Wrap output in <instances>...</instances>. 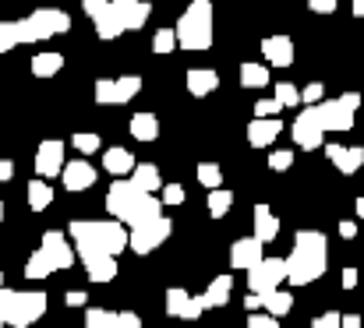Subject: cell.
I'll return each instance as SVG.
<instances>
[{"instance_id": "obj_26", "label": "cell", "mask_w": 364, "mask_h": 328, "mask_svg": "<svg viewBox=\"0 0 364 328\" xmlns=\"http://www.w3.org/2000/svg\"><path fill=\"white\" fill-rule=\"evenodd\" d=\"M103 170L114 173V177H124V173L134 170V155H131L127 148H121V145H114V148L103 152Z\"/></svg>"}, {"instance_id": "obj_40", "label": "cell", "mask_w": 364, "mask_h": 328, "mask_svg": "<svg viewBox=\"0 0 364 328\" xmlns=\"http://www.w3.org/2000/svg\"><path fill=\"white\" fill-rule=\"evenodd\" d=\"M96 103H100V106H117L114 78H100V82H96Z\"/></svg>"}, {"instance_id": "obj_9", "label": "cell", "mask_w": 364, "mask_h": 328, "mask_svg": "<svg viewBox=\"0 0 364 328\" xmlns=\"http://www.w3.org/2000/svg\"><path fill=\"white\" fill-rule=\"evenodd\" d=\"M315 120H318V127L322 131H350L354 127V116L358 113H350V109L343 106L340 99H322V103H315Z\"/></svg>"}, {"instance_id": "obj_27", "label": "cell", "mask_w": 364, "mask_h": 328, "mask_svg": "<svg viewBox=\"0 0 364 328\" xmlns=\"http://www.w3.org/2000/svg\"><path fill=\"white\" fill-rule=\"evenodd\" d=\"M50 205H53V187H50V180H39L36 177L28 184V209L32 212H46Z\"/></svg>"}, {"instance_id": "obj_53", "label": "cell", "mask_w": 364, "mask_h": 328, "mask_svg": "<svg viewBox=\"0 0 364 328\" xmlns=\"http://www.w3.org/2000/svg\"><path fill=\"white\" fill-rule=\"evenodd\" d=\"M64 304H68V307H85V304H89V297H85L82 290H71V293L64 297Z\"/></svg>"}, {"instance_id": "obj_2", "label": "cell", "mask_w": 364, "mask_h": 328, "mask_svg": "<svg viewBox=\"0 0 364 328\" xmlns=\"http://www.w3.org/2000/svg\"><path fill=\"white\" fill-rule=\"evenodd\" d=\"M68 236L75 240L78 258H85V254L117 258L121 251H127V226L117 219H75L68 226Z\"/></svg>"}, {"instance_id": "obj_18", "label": "cell", "mask_w": 364, "mask_h": 328, "mask_svg": "<svg viewBox=\"0 0 364 328\" xmlns=\"http://www.w3.org/2000/svg\"><path fill=\"white\" fill-rule=\"evenodd\" d=\"M279 131H283V124H279L276 116H255V120L247 124V141H251L255 148H269V145L279 138Z\"/></svg>"}, {"instance_id": "obj_21", "label": "cell", "mask_w": 364, "mask_h": 328, "mask_svg": "<svg viewBox=\"0 0 364 328\" xmlns=\"http://www.w3.org/2000/svg\"><path fill=\"white\" fill-rule=\"evenodd\" d=\"M230 293H234V275H216L205 286V293H198V297H202L205 311H213V307H227L230 304Z\"/></svg>"}, {"instance_id": "obj_44", "label": "cell", "mask_w": 364, "mask_h": 328, "mask_svg": "<svg viewBox=\"0 0 364 328\" xmlns=\"http://www.w3.org/2000/svg\"><path fill=\"white\" fill-rule=\"evenodd\" d=\"M322 96H326V85H322V82H311V85H304V89H301V103H304V106L322 103Z\"/></svg>"}, {"instance_id": "obj_63", "label": "cell", "mask_w": 364, "mask_h": 328, "mask_svg": "<svg viewBox=\"0 0 364 328\" xmlns=\"http://www.w3.org/2000/svg\"><path fill=\"white\" fill-rule=\"evenodd\" d=\"M0 222H4V202H0Z\"/></svg>"}, {"instance_id": "obj_15", "label": "cell", "mask_w": 364, "mask_h": 328, "mask_svg": "<svg viewBox=\"0 0 364 328\" xmlns=\"http://www.w3.org/2000/svg\"><path fill=\"white\" fill-rule=\"evenodd\" d=\"M262 247L265 244H258L255 236H241V240H234V247H230V268H237V272H247V268H255L265 254H262Z\"/></svg>"}, {"instance_id": "obj_25", "label": "cell", "mask_w": 364, "mask_h": 328, "mask_svg": "<svg viewBox=\"0 0 364 328\" xmlns=\"http://www.w3.org/2000/svg\"><path fill=\"white\" fill-rule=\"evenodd\" d=\"M127 131H131V138H138V141H156V138H159V116H156V113H134L131 124H127Z\"/></svg>"}, {"instance_id": "obj_16", "label": "cell", "mask_w": 364, "mask_h": 328, "mask_svg": "<svg viewBox=\"0 0 364 328\" xmlns=\"http://www.w3.org/2000/svg\"><path fill=\"white\" fill-rule=\"evenodd\" d=\"M110 7H114V14L121 18L124 32H127V28L138 32V28L149 21V11H152L145 0H110Z\"/></svg>"}, {"instance_id": "obj_56", "label": "cell", "mask_w": 364, "mask_h": 328, "mask_svg": "<svg viewBox=\"0 0 364 328\" xmlns=\"http://www.w3.org/2000/svg\"><path fill=\"white\" fill-rule=\"evenodd\" d=\"M340 283H343V290H354V286H358V268H343Z\"/></svg>"}, {"instance_id": "obj_13", "label": "cell", "mask_w": 364, "mask_h": 328, "mask_svg": "<svg viewBox=\"0 0 364 328\" xmlns=\"http://www.w3.org/2000/svg\"><path fill=\"white\" fill-rule=\"evenodd\" d=\"M326 155H329V163H333L343 177H354V173L364 166L361 145H336V141H329V145H326Z\"/></svg>"}, {"instance_id": "obj_43", "label": "cell", "mask_w": 364, "mask_h": 328, "mask_svg": "<svg viewBox=\"0 0 364 328\" xmlns=\"http://www.w3.org/2000/svg\"><path fill=\"white\" fill-rule=\"evenodd\" d=\"M18 46V28H14V21H0V53H7V50H14Z\"/></svg>"}, {"instance_id": "obj_39", "label": "cell", "mask_w": 364, "mask_h": 328, "mask_svg": "<svg viewBox=\"0 0 364 328\" xmlns=\"http://www.w3.org/2000/svg\"><path fill=\"white\" fill-rule=\"evenodd\" d=\"M272 99L279 103V106H301V89L297 85H290V82H279L276 85V92H272Z\"/></svg>"}, {"instance_id": "obj_51", "label": "cell", "mask_w": 364, "mask_h": 328, "mask_svg": "<svg viewBox=\"0 0 364 328\" xmlns=\"http://www.w3.org/2000/svg\"><path fill=\"white\" fill-rule=\"evenodd\" d=\"M114 328H141V318L134 311H117V325Z\"/></svg>"}, {"instance_id": "obj_54", "label": "cell", "mask_w": 364, "mask_h": 328, "mask_svg": "<svg viewBox=\"0 0 364 328\" xmlns=\"http://www.w3.org/2000/svg\"><path fill=\"white\" fill-rule=\"evenodd\" d=\"M340 236H343V240H354V236H358V222H354V219H343V222H340Z\"/></svg>"}, {"instance_id": "obj_41", "label": "cell", "mask_w": 364, "mask_h": 328, "mask_svg": "<svg viewBox=\"0 0 364 328\" xmlns=\"http://www.w3.org/2000/svg\"><path fill=\"white\" fill-rule=\"evenodd\" d=\"M152 50H156V53H173V50H177L173 28H159V32L152 35Z\"/></svg>"}, {"instance_id": "obj_14", "label": "cell", "mask_w": 364, "mask_h": 328, "mask_svg": "<svg viewBox=\"0 0 364 328\" xmlns=\"http://www.w3.org/2000/svg\"><path fill=\"white\" fill-rule=\"evenodd\" d=\"M60 180H64V187H68L71 195H75V191H89V187L96 184V170H92V163L75 159V163H64Z\"/></svg>"}, {"instance_id": "obj_3", "label": "cell", "mask_w": 364, "mask_h": 328, "mask_svg": "<svg viewBox=\"0 0 364 328\" xmlns=\"http://www.w3.org/2000/svg\"><path fill=\"white\" fill-rule=\"evenodd\" d=\"M173 35H177L181 50H191V53L209 50L213 46V0H191L188 11L181 14Z\"/></svg>"}, {"instance_id": "obj_7", "label": "cell", "mask_w": 364, "mask_h": 328, "mask_svg": "<svg viewBox=\"0 0 364 328\" xmlns=\"http://www.w3.org/2000/svg\"><path fill=\"white\" fill-rule=\"evenodd\" d=\"M170 233H173V222L166 216H159V219H152V222H145V226H134L127 233V247L134 254H152L159 244L170 240Z\"/></svg>"}, {"instance_id": "obj_60", "label": "cell", "mask_w": 364, "mask_h": 328, "mask_svg": "<svg viewBox=\"0 0 364 328\" xmlns=\"http://www.w3.org/2000/svg\"><path fill=\"white\" fill-rule=\"evenodd\" d=\"M354 18H364V0H354Z\"/></svg>"}, {"instance_id": "obj_42", "label": "cell", "mask_w": 364, "mask_h": 328, "mask_svg": "<svg viewBox=\"0 0 364 328\" xmlns=\"http://www.w3.org/2000/svg\"><path fill=\"white\" fill-rule=\"evenodd\" d=\"M294 166V152H287V148H276L272 155H269V170H276V173H287Z\"/></svg>"}, {"instance_id": "obj_8", "label": "cell", "mask_w": 364, "mask_h": 328, "mask_svg": "<svg viewBox=\"0 0 364 328\" xmlns=\"http://www.w3.org/2000/svg\"><path fill=\"white\" fill-rule=\"evenodd\" d=\"M64 141H57V138H46L39 148H36V177L39 180H53V177H60V170H64Z\"/></svg>"}, {"instance_id": "obj_52", "label": "cell", "mask_w": 364, "mask_h": 328, "mask_svg": "<svg viewBox=\"0 0 364 328\" xmlns=\"http://www.w3.org/2000/svg\"><path fill=\"white\" fill-rule=\"evenodd\" d=\"M308 7H311L315 14H333V11H336V0H308Z\"/></svg>"}, {"instance_id": "obj_61", "label": "cell", "mask_w": 364, "mask_h": 328, "mask_svg": "<svg viewBox=\"0 0 364 328\" xmlns=\"http://www.w3.org/2000/svg\"><path fill=\"white\" fill-rule=\"evenodd\" d=\"M354 212H358V219H364V198H358V202H354Z\"/></svg>"}, {"instance_id": "obj_22", "label": "cell", "mask_w": 364, "mask_h": 328, "mask_svg": "<svg viewBox=\"0 0 364 328\" xmlns=\"http://www.w3.org/2000/svg\"><path fill=\"white\" fill-rule=\"evenodd\" d=\"M220 89V75L216 71H209V67H191L188 71V92L195 96V99H205L209 92H216Z\"/></svg>"}, {"instance_id": "obj_55", "label": "cell", "mask_w": 364, "mask_h": 328, "mask_svg": "<svg viewBox=\"0 0 364 328\" xmlns=\"http://www.w3.org/2000/svg\"><path fill=\"white\" fill-rule=\"evenodd\" d=\"M340 103L350 109V113H358V106H361V96H358V92H343V96H340Z\"/></svg>"}, {"instance_id": "obj_62", "label": "cell", "mask_w": 364, "mask_h": 328, "mask_svg": "<svg viewBox=\"0 0 364 328\" xmlns=\"http://www.w3.org/2000/svg\"><path fill=\"white\" fill-rule=\"evenodd\" d=\"M0 328H4V286H0Z\"/></svg>"}, {"instance_id": "obj_58", "label": "cell", "mask_w": 364, "mask_h": 328, "mask_svg": "<svg viewBox=\"0 0 364 328\" xmlns=\"http://www.w3.org/2000/svg\"><path fill=\"white\" fill-rule=\"evenodd\" d=\"M340 328H361V315H340Z\"/></svg>"}, {"instance_id": "obj_64", "label": "cell", "mask_w": 364, "mask_h": 328, "mask_svg": "<svg viewBox=\"0 0 364 328\" xmlns=\"http://www.w3.org/2000/svg\"><path fill=\"white\" fill-rule=\"evenodd\" d=\"M0 286H4V272H0Z\"/></svg>"}, {"instance_id": "obj_10", "label": "cell", "mask_w": 364, "mask_h": 328, "mask_svg": "<svg viewBox=\"0 0 364 328\" xmlns=\"http://www.w3.org/2000/svg\"><path fill=\"white\" fill-rule=\"evenodd\" d=\"M141 198V191L131 184V180H124V177H117L114 184H110V191H107V212L117 219V222H124L127 219V212L134 209V202Z\"/></svg>"}, {"instance_id": "obj_4", "label": "cell", "mask_w": 364, "mask_h": 328, "mask_svg": "<svg viewBox=\"0 0 364 328\" xmlns=\"http://www.w3.org/2000/svg\"><path fill=\"white\" fill-rule=\"evenodd\" d=\"M14 28H18V46L21 43H43L50 35H64L71 28V18L60 7H39L28 18L14 21Z\"/></svg>"}, {"instance_id": "obj_37", "label": "cell", "mask_w": 364, "mask_h": 328, "mask_svg": "<svg viewBox=\"0 0 364 328\" xmlns=\"http://www.w3.org/2000/svg\"><path fill=\"white\" fill-rule=\"evenodd\" d=\"M117 325V311L107 307H89L85 311V328H114Z\"/></svg>"}, {"instance_id": "obj_28", "label": "cell", "mask_w": 364, "mask_h": 328, "mask_svg": "<svg viewBox=\"0 0 364 328\" xmlns=\"http://www.w3.org/2000/svg\"><path fill=\"white\" fill-rule=\"evenodd\" d=\"M262 307H265V315L283 318V315H290V311H294V297H290L287 290H272V293H265V297H262Z\"/></svg>"}, {"instance_id": "obj_34", "label": "cell", "mask_w": 364, "mask_h": 328, "mask_svg": "<svg viewBox=\"0 0 364 328\" xmlns=\"http://www.w3.org/2000/svg\"><path fill=\"white\" fill-rule=\"evenodd\" d=\"M71 145H75V152L92 155V152H100V148H103V138H100V134H92V131H75V134H71Z\"/></svg>"}, {"instance_id": "obj_24", "label": "cell", "mask_w": 364, "mask_h": 328, "mask_svg": "<svg viewBox=\"0 0 364 328\" xmlns=\"http://www.w3.org/2000/svg\"><path fill=\"white\" fill-rule=\"evenodd\" d=\"M131 184H134L141 195H156V191L163 187L159 166H152V163H134V170H131Z\"/></svg>"}, {"instance_id": "obj_48", "label": "cell", "mask_w": 364, "mask_h": 328, "mask_svg": "<svg viewBox=\"0 0 364 328\" xmlns=\"http://www.w3.org/2000/svg\"><path fill=\"white\" fill-rule=\"evenodd\" d=\"M244 325L247 328H279V318H272V315H251Z\"/></svg>"}, {"instance_id": "obj_12", "label": "cell", "mask_w": 364, "mask_h": 328, "mask_svg": "<svg viewBox=\"0 0 364 328\" xmlns=\"http://www.w3.org/2000/svg\"><path fill=\"white\" fill-rule=\"evenodd\" d=\"M322 138H326V131L318 127L315 109L304 106V109H301V116L294 120V141H297L304 152H315V148H322Z\"/></svg>"}, {"instance_id": "obj_36", "label": "cell", "mask_w": 364, "mask_h": 328, "mask_svg": "<svg viewBox=\"0 0 364 328\" xmlns=\"http://www.w3.org/2000/svg\"><path fill=\"white\" fill-rule=\"evenodd\" d=\"M188 300H191V293H188V290L170 286V290H166V315H170V318H181V315H184V307H188Z\"/></svg>"}, {"instance_id": "obj_47", "label": "cell", "mask_w": 364, "mask_h": 328, "mask_svg": "<svg viewBox=\"0 0 364 328\" xmlns=\"http://www.w3.org/2000/svg\"><path fill=\"white\" fill-rule=\"evenodd\" d=\"M279 103H276V99H258V103H255V116H279Z\"/></svg>"}, {"instance_id": "obj_19", "label": "cell", "mask_w": 364, "mask_h": 328, "mask_svg": "<svg viewBox=\"0 0 364 328\" xmlns=\"http://www.w3.org/2000/svg\"><path fill=\"white\" fill-rule=\"evenodd\" d=\"M82 265H85L89 283H114L117 279V258H110V254H85Z\"/></svg>"}, {"instance_id": "obj_45", "label": "cell", "mask_w": 364, "mask_h": 328, "mask_svg": "<svg viewBox=\"0 0 364 328\" xmlns=\"http://www.w3.org/2000/svg\"><path fill=\"white\" fill-rule=\"evenodd\" d=\"M159 191H163V195H159L163 205H184V187H181V184H163Z\"/></svg>"}, {"instance_id": "obj_32", "label": "cell", "mask_w": 364, "mask_h": 328, "mask_svg": "<svg viewBox=\"0 0 364 328\" xmlns=\"http://www.w3.org/2000/svg\"><path fill=\"white\" fill-rule=\"evenodd\" d=\"M46 275H53L50 258H46L43 251H32V254H28V261H25V279H46Z\"/></svg>"}, {"instance_id": "obj_5", "label": "cell", "mask_w": 364, "mask_h": 328, "mask_svg": "<svg viewBox=\"0 0 364 328\" xmlns=\"http://www.w3.org/2000/svg\"><path fill=\"white\" fill-rule=\"evenodd\" d=\"M46 315V293H18L4 286V325L11 328H28Z\"/></svg>"}, {"instance_id": "obj_49", "label": "cell", "mask_w": 364, "mask_h": 328, "mask_svg": "<svg viewBox=\"0 0 364 328\" xmlns=\"http://www.w3.org/2000/svg\"><path fill=\"white\" fill-rule=\"evenodd\" d=\"M107 7H110V0H82V11H85L92 21H96V18H100Z\"/></svg>"}, {"instance_id": "obj_50", "label": "cell", "mask_w": 364, "mask_h": 328, "mask_svg": "<svg viewBox=\"0 0 364 328\" xmlns=\"http://www.w3.org/2000/svg\"><path fill=\"white\" fill-rule=\"evenodd\" d=\"M311 328H340V311H326V315H318Z\"/></svg>"}, {"instance_id": "obj_20", "label": "cell", "mask_w": 364, "mask_h": 328, "mask_svg": "<svg viewBox=\"0 0 364 328\" xmlns=\"http://www.w3.org/2000/svg\"><path fill=\"white\" fill-rule=\"evenodd\" d=\"M163 216V202L156 198V195H141L138 202H134V209L127 212V219H124V226H145V222H152V219Z\"/></svg>"}, {"instance_id": "obj_59", "label": "cell", "mask_w": 364, "mask_h": 328, "mask_svg": "<svg viewBox=\"0 0 364 328\" xmlns=\"http://www.w3.org/2000/svg\"><path fill=\"white\" fill-rule=\"evenodd\" d=\"M244 307H247V311H258V307H262V297H258V293H247V297H244Z\"/></svg>"}, {"instance_id": "obj_57", "label": "cell", "mask_w": 364, "mask_h": 328, "mask_svg": "<svg viewBox=\"0 0 364 328\" xmlns=\"http://www.w3.org/2000/svg\"><path fill=\"white\" fill-rule=\"evenodd\" d=\"M14 177V163L11 159H0V184H7Z\"/></svg>"}, {"instance_id": "obj_6", "label": "cell", "mask_w": 364, "mask_h": 328, "mask_svg": "<svg viewBox=\"0 0 364 328\" xmlns=\"http://www.w3.org/2000/svg\"><path fill=\"white\" fill-rule=\"evenodd\" d=\"M279 283H287V261L283 258H262L255 268H247V293H272L279 290Z\"/></svg>"}, {"instance_id": "obj_46", "label": "cell", "mask_w": 364, "mask_h": 328, "mask_svg": "<svg viewBox=\"0 0 364 328\" xmlns=\"http://www.w3.org/2000/svg\"><path fill=\"white\" fill-rule=\"evenodd\" d=\"M202 315H205V304H202V297H191V300H188V307H184V315H181V318H184V322H198V318H202Z\"/></svg>"}, {"instance_id": "obj_30", "label": "cell", "mask_w": 364, "mask_h": 328, "mask_svg": "<svg viewBox=\"0 0 364 328\" xmlns=\"http://www.w3.org/2000/svg\"><path fill=\"white\" fill-rule=\"evenodd\" d=\"M121 32H124L121 18H117V14H114V7H107V11H103V14H100V18H96V35H100V39H107V43H110V39H117V35H121Z\"/></svg>"}, {"instance_id": "obj_23", "label": "cell", "mask_w": 364, "mask_h": 328, "mask_svg": "<svg viewBox=\"0 0 364 328\" xmlns=\"http://www.w3.org/2000/svg\"><path fill=\"white\" fill-rule=\"evenodd\" d=\"M258 244H272L279 236V219L272 216L269 205H255V233H251Z\"/></svg>"}, {"instance_id": "obj_1", "label": "cell", "mask_w": 364, "mask_h": 328, "mask_svg": "<svg viewBox=\"0 0 364 328\" xmlns=\"http://www.w3.org/2000/svg\"><path fill=\"white\" fill-rule=\"evenodd\" d=\"M287 261V283L290 286H311L315 279L326 275V265H329V244L318 229H301L294 236V251Z\"/></svg>"}, {"instance_id": "obj_31", "label": "cell", "mask_w": 364, "mask_h": 328, "mask_svg": "<svg viewBox=\"0 0 364 328\" xmlns=\"http://www.w3.org/2000/svg\"><path fill=\"white\" fill-rule=\"evenodd\" d=\"M241 85L244 89H265L269 85V67L265 64H241Z\"/></svg>"}, {"instance_id": "obj_11", "label": "cell", "mask_w": 364, "mask_h": 328, "mask_svg": "<svg viewBox=\"0 0 364 328\" xmlns=\"http://www.w3.org/2000/svg\"><path fill=\"white\" fill-rule=\"evenodd\" d=\"M39 251L50 258L53 272H60V268H71V265H75V247L68 244V236H64L60 229H46V233H43V247H39Z\"/></svg>"}, {"instance_id": "obj_35", "label": "cell", "mask_w": 364, "mask_h": 328, "mask_svg": "<svg viewBox=\"0 0 364 328\" xmlns=\"http://www.w3.org/2000/svg\"><path fill=\"white\" fill-rule=\"evenodd\" d=\"M114 89H117V106H121V103H131V99L141 92V78H138V75H124V78L114 82Z\"/></svg>"}, {"instance_id": "obj_33", "label": "cell", "mask_w": 364, "mask_h": 328, "mask_svg": "<svg viewBox=\"0 0 364 328\" xmlns=\"http://www.w3.org/2000/svg\"><path fill=\"white\" fill-rule=\"evenodd\" d=\"M234 209V195L227 191V187H216V191H209V216L213 219H223L227 212Z\"/></svg>"}, {"instance_id": "obj_29", "label": "cell", "mask_w": 364, "mask_h": 328, "mask_svg": "<svg viewBox=\"0 0 364 328\" xmlns=\"http://www.w3.org/2000/svg\"><path fill=\"white\" fill-rule=\"evenodd\" d=\"M64 67V53H36L32 57V75L36 78H53Z\"/></svg>"}, {"instance_id": "obj_38", "label": "cell", "mask_w": 364, "mask_h": 328, "mask_svg": "<svg viewBox=\"0 0 364 328\" xmlns=\"http://www.w3.org/2000/svg\"><path fill=\"white\" fill-rule=\"evenodd\" d=\"M198 184L209 187V191L223 187V170H220L216 163H198Z\"/></svg>"}, {"instance_id": "obj_17", "label": "cell", "mask_w": 364, "mask_h": 328, "mask_svg": "<svg viewBox=\"0 0 364 328\" xmlns=\"http://www.w3.org/2000/svg\"><path fill=\"white\" fill-rule=\"evenodd\" d=\"M262 57L272 67H290L294 64V39L290 35H265L262 39Z\"/></svg>"}]
</instances>
